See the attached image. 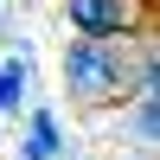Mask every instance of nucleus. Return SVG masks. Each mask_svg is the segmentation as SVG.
<instances>
[{
  "label": "nucleus",
  "mask_w": 160,
  "mask_h": 160,
  "mask_svg": "<svg viewBox=\"0 0 160 160\" xmlns=\"http://www.w3.org/2000/svg\"><path fill=\"white\" fill-rule=\"evenodd\" d=\"M64 90L83 109L122 102L135 90V64H128V38H71L64 51Z\"/></svg>",
  "instance_id": "nucleus-1"
},
{
  "label": "nucleus",
  "mask_w": 160,
  "mask_h": 160,
  "mask_svg": "<svg viewBox=\"0 0 160 160\" xmlns=\"http://www.w3.org/2000/svg\"><path fill=\"white\" fill-rule=\"evenodd\" d=\"M64 19L77 38H148L154 0H64Z\"/></svg>",
  "instance_id": "nucleus-2"
},
{
  "label": "nucleus",
  "mask_w": 160,
  "mask_h": 160,
  "mask_svg": "<svg viewBox=\"0 0 160 160\" xmlns=\"http://www.w3.org/2000/svg\"><path fill=\"white\" fill-rule=\"evenodd\" d=\"M58 115L51 109H32V122H26V160H58Z\"/></svg>",
  "instance_id": "nucleus-3"
},
{
  "label": "nucleus",
  "mask_w": 160,
  "mask_h": 160,
  "mask_svg": "<svg viewBox=\"0 0 160 160\" xmlns=\"http://www.w3.org/2000/svg\"><path fill=\"white\" fill-rule=\"evenodd\" d=\"M26 96V58H7L0 64V109H19Z\"/></svg>",
  "instance_id": "nucleus-4"
},
{
  "label": "nucleus",
  "mask_w": 160,
  "mask_h": 160,
  "mask_svg": "<svg viewBox=\"0 0 160 160\" xmlns=\"http://www.w3.org/2000/svg\"><path fill=\"white\" fill-rule=\"evenodd\" d=\"M135 135L141 141H160V96H141L135 102Z\"/></svg>",
  "instance_id": "nucleus-5"
},
{
  "label": "nucleus",
  "mask_w": 160,
  "mask_h": 160,
  "mask_svg": "<svg viewBox=\"0 0 160 160\" xmlns=\"http://www.w3.org/2000/svg\"><path fill=\"white\" fill-rule=\"evenodd\" d=\"M141 160H148V154H141Z\"/></svg>",
  "instance_id": "nucleus-6"
}]
</instances>
